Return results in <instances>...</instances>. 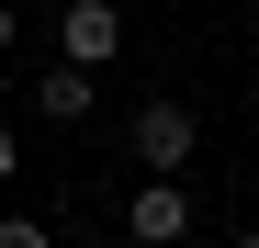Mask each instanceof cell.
Returning a JSON list of instances; mask_svg holds the SVG:
<instances>
[{
    "label": "cell",
    "instance_id": "3957f363",
    "mask_svg": "<svg viewBox=\"0 0 259 248\" xmlns=\"http://www.w3.org/2000/svg\"><path fill=\"white\" fill-rule=\"evenodd\" d=\"M57 46L79 68H113L124 57V12H113V0H68V12H57Z\"/></svg>",
    "mask_w": 259,
    "mask_h": 248
},
{
    "label": "cell",
    "instance_id": "6da1fadb",
    "mask_svg": "<svg viewBox=\"0 0 259 248\" xmlns=\"http://www.w3.org/2000/svg\"><path fill=\"white\" fill-rule=\"evenodd\" d=\"M124 147H136L158 181H181V170H192V147H203V124H192V102H169V91H158V102H136Z\"/></svg>",
    "mask_w": 259,
    "mask_h": 248
},
{
    "label": "cell",
    "instance_id": "5b68a950",
    "mask_svg": "<svg viewBox=\"0 0 259 248\" xmlns=\"http://www.w3.org/2000/svg\"><path fill=\"white\" fill-rule=\"evenodd\" d=\"M0 248H57V237H46V215H0Z\"/></svg>",
    "mask_w": 259,
    "mask_h": 248
},
{
    "label": "cell",
    "instance_id": "8992f818",
    "mask_svg": "<svg viewBox=\"0 0 259 248\" xmlns=\"http://www.w3.org/2000/svg\"><path fill=\"white\" fill-rule=\"evenodd\" d=\"M12 158H23V136H12V124H0V181H12Z\"/></svg>",
    "mask_w": 259,
    "mask_h": 248
},
{
    "label": "cell",
    "instance_id": "52a82bcc",
    "mask_svg": "<svg viewBox=\"0 0 259 248\" xmlns=\"http://www.w3.org/2000/svg\"><path fill=\"white\" fill-rule=\"evenodd\" d=\"M226 248H259V226H237V237H226Z\"/></svg>",
    "mask_w": 259,
    "mask_h": 248
},
{
    "label": "cell",
    "instance_id": "ba28073f",
    "mask_svg": "<svg viewBox=\"0 0 259 248\" xmlns=\"http://www.w3.org/2000/svg\"><path fill=\"white\" fill-rule=\"evenodd\" d=\"M0 46H12V0H0Z\"/></svg>",
    "mask_w": 259,
    "mask_h": 248
},
{
    "label": "cell",
    "instance_id": "277c9868",
    "mask_svg": "<svg viewBox=\"0 0 259 248\" xmlns=\"http://www.w3.org/2000/svg\"><path fill=\"white\" fill-rule=\"evenodd\" d=\"M91 102H102V91H91V68H79V57H57L46 79H34V113H46V124H91Z\"/></svg>",
    "mask_w": 259,
    "mask_h": 248
},
{
    "label": "cell",
    "instance_id": "7a4b0ae2",
    "mask_svg": "<svg viewBox=\"0 0 259 248\" xmlns=\"http://www.w3.org/2000/svg\"><path fill=\"white\" fill-rule=\"evenodd\" d=\"M124 237H136V248H181V237H192V192L147 170V181H136V203H124Z\"/></svg>",
    "mask_w": 259,
    "mask_h": 248
}]
</instances>
